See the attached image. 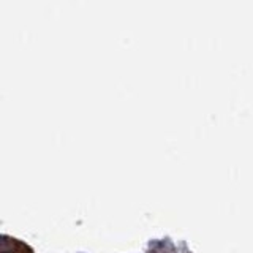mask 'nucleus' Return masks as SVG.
Returning a JSON list of instances; mask_svg holds the SVG:
<instances>
[{"label":"nucleus","instance_id":"f257e3e1","mask_svg":"<svg viewBox=\"0 0 253 253\" xmlns=\"http://www.w3.org/2000/svg\"><path fill=\"white\" fill-rule=\"evenodd\" d=\"M0 253H33L29 245L23 244L18 239L0 236Z\"/></svg>","mask_w":253,"mask_h":253}]
</instances>
